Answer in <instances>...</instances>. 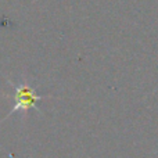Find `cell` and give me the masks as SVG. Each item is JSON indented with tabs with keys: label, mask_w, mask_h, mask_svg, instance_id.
<instances>
[{
	"label": "cell",
	"mask_w": 158,
	"mask_h": 158,
	"mask_svg": "<svg viewBox=\"0 0 158 158\" xmlns=\"http://www.w3.org/2000/svg\"><path fill=\"white\" fill-rule=\"evenodd\" d=\"M36 100H39V97L35 94L32 89L27 86H21L17 87V94H15V110L18 108H31L35 107Z\"/></svg>",
	"instance_id": "1"
}]
</instances>
